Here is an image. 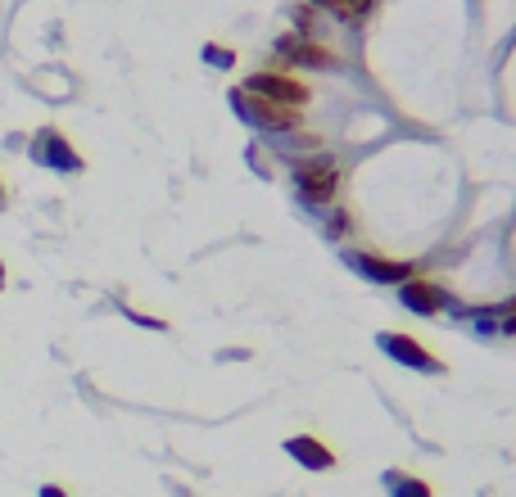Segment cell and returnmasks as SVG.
I'll use <instances>...</instances> for the list:
<instances>
[{
    "label": "cell",
    "mask_w": 516,
    "mask_h": 497,
    "mask_svg": "<svg viewBox=\"0 0 516 497\" xmlns=\"http://www.w3.org/2000/svg\"><path fill=\"white\" fill-rule=\"evenodd\" d=\"M340 186H345V172H340V163H335V158L313 154V158L294 163V190H299V199H304L308 208L331 204V199L340 195Z\"/></svg>",
    "instance_id": "cell-1"
},
{
    "label": "cell",
    "mask_w": 516,
    "mask_h": 497,
    "mask_svg": "<svg viewBox=\"0 0 516 497\" xmlns=\"http://www.w3.org/2000/svg\"><path fill=\"white\" fill-rule=\"evenodd\" d=\"M27 154H32V163H41V167H50V172H64V177H73V172H82V167H87V163H82V154L68 145V136H64V131H55V127L32 131Z\"/></svg>",
    "instance_id": "cell-2"
},
{
    "label": "cell",
    "mask_w": 516,
    "mask_h": 497,
    "mask_svg": "<svg viewBox=\"0 0 516 497\" xmlns=\"http://www.w3.org/2000/svg\"><path fill=\"white\" fill-rule=\"evenodd\" d=\"M377 349L386 353L389 362H398V367H408V371H421V375H439L444 371V362L430 353V349H421L412 335H398V330H381L377 335Z\"/></svg>",
    "instance_id": "cell-3"
},
{
    "label": "cell",
    "mask_w": 516,
    "mask_h": 497,
    "mask_svg": "<svg viewBox=\"0 0 516 497\" xmlns=\"http://www.w3.org/2000/svg\"><path fill=\"white\" fill-rule=\"evenodd\" d=\"M241 91L267 100V105H290V109H304L308 105V86L294 82V77H285V73H250Z\"/></svg>",
    "instance_id": "cell-4"
},
{
    "label": "cell",
    "mask_w": 516,
    "mask_h": 497,
    "mask_svg": "<svg viewBox=\"0 0 516 497\" xmlns=\"http://www.w3.org/2000/svg\"><path fill=\"white\" fill-rule=\"evenodd\" d=\"M345 262H349L358 276H367L372 285H389V289H398L403 280H412V276H417V262H394V258L367 253V248H349V253H345Z\"/></svg>",
    "instance_id": "cell-5"
},
{
    "label": "cell",
    "mask_w": 516,
    "mask_h": 497,
    "mask_svg": "<svg viewBox=\"0 0 516 497\" xmlns=\"http://www.w3.org/2000/svg\"><path fill=\"white\" fill-rule=\"evenodd\" d=\"M232 105H236V114H241L245 123L263 127V131H290V127H299V109H290V105H267V100H258V96H245L241 86L232 91Z\"/></svg>",
    "instance_id": "cell-6"
},
{
    "label": "cell",
    "mask_w": 516,
    "mask_h": 497,
    "mask_svg": "<svg viewBox=\"0 0 516 497\" xmlns=\"http://www.w3.org/2000/svg\"><path fill=\"white\" fill-rule=\"evenodd\" d=\"M276 55H281L285 64H294V68H317V73L340 68V59H335L326 46H317L313 36H299V32H285V36L276 41Z\"/></svg>",
    "instance_id": "cell-7"
},
{
    "label": "cell",
    "mask_w": 516,
    "mask_h": 497,
    "mask_svg": "<svg viewBox=\"0 0 516 497\" xmlns=\"http://www.w3.org/2000/svg\"><path fill=\"white\" fill-rule=\"evenodd\" d=\"M398 303H403L408 312H417V317H439V312L449 308V289H439L435 280L412 276V280L398 285Z\"/></svg>",
    "instance_id": "cell-8"
},
{
    "label": "cell",
    "mask_w": 516,
    "mask_h": 497,
    "mask_svg": "<svg viewBox=\"0 0 516 497\" xmlns=\"http://www.w3.org/2000/svg\"><path fill=\"white\" fill-rule=\"evenodd\" d=\"M281 448H285V457L299 462L304 471H331V466H335V452H331L322 439H313V434H290Z\"/></svg>",
    "instance_id": "cell-9"
},
{
    "label": "cell",
    "mask_w": 516,
    "mask_h": 497,
    "mask_svg": "<svg viewBox=\"0 0 516 497\" xmlns=\"http://www.w3.org/2000/svg\"><path fill=\"white\" fill-rule=\"evenodd\" d=\"M386 489L389 497H435V489L417 475H403V471H386Z\"/></svg>",
    "instance_id": "cell-10"
},
{
    "label": "cell",
    "mask_w": 516,
    "mask_h": 497,
    "mask_svg": "<svg viewBox=\"0 0 516 497\" xmlns=\"http://www.w3.org/2000/svg\"><path fill=\"white\" fill-rule=\"evenodd\" d=\"M204 64H209V68H218V73H232V68H236V50H227V46L209 41V46H204Z\"/></svg>",
    "instance_id": "cell-11"
},
{
    "label": "cell",
    "mask_w": 516,
    "mask_h": 497,
    "mask_svg": "<svg viewBox=\"0 0 516 497\" xmlns=\"http://www.w3.org/2000/svg\"><path fill=\"white\" fill-rule=\"evenodd\" d=\"M349 231H354V218H349L345 208H331V213H326V236H331V240H345Z\"/></svg>",
    "instance_id": "cell-12"
},
{
    "label": "cell",
    "mask_w": 516,
    "mask_h": 497,
    "mask_svg": "<svg viewBox=\"0 0 516 497\" xmlns=\"http://www.w3.org/2000/svg\"><path fill=\"white\" fill-rule=\"evenodd\" d=\"M308 5H317V9H326V14H335L340 23H354V9H349L345 0H308Z\"/></svg>",
    "instance_id": "cell-13"
},
{
    "label": "cell",
    "mask_w": 516,
    "mask_h": 497,
    "mask_svg": "<svg viewBox=\"0 0 516 497\" xmlns=\"http://www.w3.org/2000/svg\"><path fill=\"white\" fill-rule=\"evenodd\" d=\"M294 32H299V36H313V9H308V5L294 9Z\"/></svg>",
    "instance_id": "cell-14"
},
{
    "label": "cell",
    "mask_w": 516,
    "mask_h": 497,
    "mask_svg": "<svg viewBox=\"0 0 516 497\" xmlns=\"http://www.w3.org/2000/svg\"><path fill=\"white\" fill-rule=\"evenodd\" d=\"M123 312H128L136 326H145V330H168V321H159V317H145V312H131V308H123Z\"/></svg>",
    "instance_id": "cell-15"
},
{
    "label": "cell",
    "mask_w": 516,
    "mask_h": 497,
    "mask_svg": "<svg viewBox=\"0 0 516 497\" xmlns=\"http://www.w3.org/2000/svg\"><path fill=\"white\" fill-rule=\"evenodd\" d=\"M349 9H354V18H367L372 9H377V0H345Z\"/></svg>",
    "instance_id": "cell-16"
},
{
    "label": "cell",
    "mask_w": 516,
    "mask_h": 497,
    "mask_svg": "<svg viewBox=\"0 0 516 497\" xmlns=\"http://www.w3.org/2000/svg\"><path fill=\"white\" fill-rule=\"evenodd\" d=\"M499 335H516V312H512V317H503V321H499Z\"/></svg>",
    "instance_id": "cell-17"
},
{
    "label": "cell",
    "mask_w": 516,
    "mask_h": 497,
    "mask_svg": "<svg viewBox=\"0 0 516 497\" xmlns=\"http://www.w3.org/2000/svg\"><path fill=\"white\" fill-rule=\"evenodd\" d=\"M41 497H68V493H64L59 484H41Z\"/></svg>",
    "instance_id": "cell-18"
},
{
    "label": "cell",
    "mask_w": 516,
    "mask_h": 497,
    "mask_svg": "<svg viewBox=\"0 0 516 497\" xmlns=\"http://www.w3.org/2000/svg\"><path fill=\"white\" fill-rule=\"evenodd\" d=\"M5 285H9V271H5V262H0V294H5Z\"/></svg>",
    "instance_id": "cell-19"
},
{
    "label": "cell",
    "mask_w": 516,
    "mask_h": 497,
    "mask_svg": "<svg viewBox=\"0 0 516 497\" xmlns=\"http://www.w3.org/2000/svg\"><path fill=\"white\" fill-rule=\"evenodd\" d=\"M0 208H5V186H0Z\"/></svg>",
    "instance_id": "cell-20"
}]
</instances>
